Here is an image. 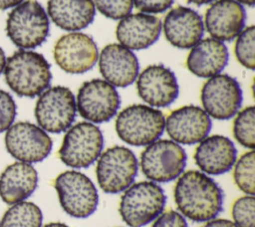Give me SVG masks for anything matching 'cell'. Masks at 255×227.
Masks as SVG:
<instances>
[{
  "mask_svg": "<svg viewBox=\"0 0 255 227\" xmlns=\"http://www.w3.org/2000/svg\"><path fill=\"white\" fill-rule=\"evenodd\" d=\"M49 18L37 0H26L14 7L6 20V33L21 49L42 45L49 35Z\"/></svg>",
  "mask_w": 255,
  "mask_h": 227,
  "instance_id": "277c9868",
  "label": "cell"
},
{
  "mask_svg": "<svg viewBox=\"0 0 255 227\" xmlns=\"http://www.w3.org/2000/svg\"><path fill=\"white\" fill-rule=\"evenodd\" d=\"M188 3H192V4H195V5H203V4H208V3H211L213 2L214 0H186Z\"/></svg>",
  "mask_w": 255,
  "mask_h": 227,
  "instance_id": "8d00e7d4",
  "label": "cell"
},
{
  "mask_svg": "<svg viewBox=\"0 0 255 227\" xmlns=\"http://www.w3.org/2000/svg\"><path fill=\"white\" fill-rule=\"evenodd\" d=\"M164 122V115L159 110L145 105H131L118 114L115 125L118 136L123 141L143 146L160 137Z\"/></svg>",
  "mask_w": 255,
  "mask_h": 227,
  "instance_id": "5b68a950",
  "label": "cell"
},
{
  "mask_svg": "<svg viewBox=\"0 0 255 227\" xmlns=\"http://www.w3.org/2000/svg\"><path fill=\"white\" fill-rule=\"evenodd\" d=\"M233 178L236 186L246 193L254 195L255 193V153L253 149L243 153L233 165Z\"/></svg>",
  "mask_w": 255,
  "mask_h": 227,
  "instance_id": "484cf974",
  "label": "cell"
},
{
  "mask_svg": "<svg viewBox=\"0 0 255 227\" xmlns=\"http://www.w3.org/2000/svg\"><path fill=\"white\" fill-rule=\"evenodd\" d=\"M138 162L128 147L115 145L106 149L97 159L96 176L101 189L117 194L129 187L137 174Z\"/></svg>",
  "mask_w": 255,
  "mask_h": 227,
  "instance_id": "ba28073f",
  "label": "cell"
},
{
  "mask_svg": "<svg viewBox=\"0 0 255 227\" xmlns=\"http://www.w3.org/2000/svg\"><path fill=\"white\" fill-rule=\"evenodd\" d=\"M38 173L31 163L16 161L0 175V197L8 205L24 201L36 189Z\"/></svg>",
  "mask_w": 255,
  "mask_h": 227,
  "instance_id": "7402d4cb",
  "label": "cell"
},
{
  "mask_svg": "<svg viewBox=\"0 0 255 227\" xmlns=\"http://www.w3.org/2000/svg\"><path fill=\"white\" fill-rule=\"evenodd\" d=\"M151 227H188V224L181 213L168 210L157 216Z\"/></svg>",
  "mask_w": 255,
  "mask_h": 227,
  "instance_id": "1f68e13d",
  "label": "cell"
},
{
  "mask_svg": "<svg viewBox=\"0 0 255 227\" xmlns=\"http://www.w3.org/2000/svg\"><path fill=\"white\" fill-rule=\"evenodd\" d=\"M47 11L53 23L66 31L87 28L96 15L92 0H48Z\"/></svg>",
  "mask_w": 255,
  "mask_h": 227,
  "instance_id": "cb8c5ba5",
  "label": "cell"
},
{
  "mask_svg": "<svg viewBox=\"0 0 255 227\" xmlns=\"http://www.w3.org/2000/svg\"><path fill=\"white\" fill-rule=\"evenodd\" d=\"M103 148L102 130L90 121H81L67 129L58 155L67 166L87 168L97 161Z\"/></svg>",
  "mask_w": 255,
  "mask_h": 227,
  "instance_id": "8992f818",
  "label": "cell"
},
{
  "mask_svg": "<svg viewBox=\"0 0 255 227\" xmlns=\"http://www.w3.org/2000/svg\"><path fill=\"white\" fill-rule=\"evenodd\" d=\"M43 214L33 202L21 201L8 208L0 222V227H41Z\"/></svg>",
  "mask_w": 255,
  "mask_h": 227,
  "instance_id": "d4e9b609",
  "label": "cell"
},
{
  "mask_svg": "<svg viewBox=\"0 0 255 227\" xmlns=\"http://www.w3.org/2000/svg\"><path fill=\"white\" fill-rule=\"evenodd\" d=\"M186 152L179 143L169 139H157L146 145L140 154V169L153 181L169 182L177 179L186 165Z\"/></svg>",
  "mask_w": 255,
  "mask_h": 227,
  "instance_id": "9c48e42d",
  "label": "cell"
},
{
  "mask_svg": "<svg viewBox=\"0 0 255 227\" xmlns=\"http://www.w3.org/2000/svg\"><path fill=\"white\" fill-rule=\"evenodd\" d=\"M173 197L180 213L194 222L214 219L223 208L222 189L208 174L199 170H188L180 174Z\"/></svg>",
  "mask_w": 255,
  "mask_h": 227,
  "instance_id": "6da1fadb",
  "label": "cell"
},
{
  "mask_svg": "<svg viewBox=\"0 0 255 227\" xmlns=\"http://www.w3.org/2000/svg\"><path fill=\"white\" fill-rule=\"evenodd\" d=\"M200 100L205 113L219 120L233 117L239 111L243 96L237 80L227 74L210 77L202 86Z\"/></svg>",
  "mask_w": 255,
  "mask_h": 227,
  "instance_id": "7c38bea8",
  "label": "cell"
},
{
  "mask_svg": "<svg viewBox=\"0 0 255 227\" xmlns=\"http://www.w3.org/2000/svg\"><path fill=\"white\" fill-rule=\"evenodd\" d=\"M162 26L166 40L179 49H189L196 45L204 32L201 16L183 6L171 9L164 17Z\"/></svg>",
  "mask_w": 255,
  "mask_h": 227,
  "instance_id": "d6986e66",
  "label": "cell"
},
{
  "mask_svg": "<svg viewBox=\"0 0 255 227\" xmlns=\"http://www.w3.org/2000/svg\"><path fill=\"white\" fill-rule=\"evenodd\" d=\"M43 227H69V226L62 222H51V223L44 225Z\"/></svg>",
  "mask_w": 255,
  "mask_h": 227,
  "instance_id": "74e56055",
  "label": "cell"
},
{
  "mask_svg": "<svg viewBox=\"0 0 255 227\" xmlns=\"http://www.w3.org/2000/svg\"><path fill=\"white\" fill-rule=\"evenodd\" d=\"M160 19L145 13L130 14L119 22L116 30L117 39L129 50H142L157 41L161 32Z\"/></svg>",
  "mask_w": 255,
  "mask_h": 227,
  "instance_id": "44dd1931",
  "label": "cell"
},
{
  "mask_svg": "<svg viewBox=\"0 0 255 227\" xmlns=\"http://www.w3.org/2000/svg\"><path fill=\"white\" fill-rule=\"evenodd\" d=\"M201 227H237V226L231 220L222 219V218H214L209 221H206V223Z\"/></svg>",
  "mask_w": 255,
  "mask_h": 227,
  "instance_id": "836d02e7",
  "label": "cell"
},
{
  "mask_svg": "<svg viewBox=\"0 0 255 227\" xmlns=\"http://www.w3.org/2000/svg\"><path fill=\"white\" fill-rule=\"evenodd\" d=\"M99 68L105 81L114 87L126 88L138 76L139 65L135 55L121 44H109L102 50Z\"/></svg>",
  "mask_w": 255,
  "mask_h": 227,
  "instance_id": "e0dca14e",
  "label": "cell"
},
{
  "mask_svg": "<svg viewBox=\"0 0 255 227\" xmlns=\"http://www.w3.org/2000/svg\"><path fill=\"white\" fill-rule=\"evenodd\" d=\"M97 9L106 17L119 20L129 15L132 0H95Z\"/></svg>",
  "mask_w": 255,
  "mask_h": 227,
  "instance_id": "f546056e",
  "label": "cell"
},
{
  "mask_svg": "<svg viewBox=\"0 0 255 227\" xmlns=\"http://www.w3.org/2000/svg\"><path fill=\"white\" fill-rule=\"evenodd\" d=\"M193 158L202 172L220 175L233 167L237 158V149L228 137L214 134L206 136L199 142Z\"/></svg>",
  "mask_w": 255,
  "mask_h": 227,
  "instance_id": "ffe728a7",
  "label": "cell"
},
{
  "mask_svg": "<svg viewBox=\"0 0 255 227\" xmlns=\"http://www.w3.org/2000/svg\"><path fill=\"white\" fill-rule=\"evenodd\" d=\"M5 63H6V57H5V53H4L3 49L0 47V75H1V74H2V72L4 71Z\"/></svg>",
  "mask_w": 255,
  "mask_h": 227,
  "instance_id": "d590c367",
  "label": "cell"
},
{
  "mask_svg": "<svg viewBox=\"0 0 255 227\" xmlns=\"http://www.w3.org/2000/svg\"><path fill=\"white\" fill-rule=\"evenodd\" d=\"M4 141L12 157L27 163L44 160L53 147V141L48 133L39 125L29 121L12 124L6 130Z\"/></svg>",
  "mask_w": 255,
  "mask_h": 227,
  "instance_id": "4fadbf2b",
  "label": "cell"
},
{
  "mask_svg": "<svg viewBox=\"0 0 255 227\" xmlns=\"http://www.w3.org/2000/svg\"><path fill=\"white\" fill-rule=\"evenodd\" d=\"M24 0H0V10H6L12 7H16Z\"/></svg>",
  "mask_w": 255,
  "mask_h": 227,
  "instance_id": "e575fe53",
  "label": "cell"
},
{
  "mask_svg": "<svg viewBox=\"0 0 255 227\" xmlns=\"http://www.w3.org/2000/svg\"><path fill=\"white\" fill-rule=\"evenodd\" d=\"M121 106L120 95L113 85L105 80L93 79L79 89L76 107L80 115L92 123L111 120Z\"/></svg>",
  "mask_w": 255,
  "mask_h": 227,
  "instance_id": "8fae6325",
  "label": "cell"
},
{
  "mask_svg": "<svg viewBox=\"0 0 255 227\" xmlns=\"http://www.w3.org/2000/svg\"><path fill=\"white\" fill-rule=\"evenodd\" d=\"M254 26H249L241 31L237 36L234 53L237 61L247 69L254 70V38H255Z\"/></svg>",
  "mask_w": 255,
  "mask_h": 227,
  "instance_id": "83f0119b",
  "label": "cell"
},
{
  "mask_svg": "<svg viewBox=\"0 0 255 227\" xmlns=\"http://www.w3.org/2000/svg\"><path fill=\"white\" fill-rule=\"evenodd\" d=\"M212 122L205 111L197 106H183L172 111L165 118L164 128L168 136L181 144L200 142L211 129Z\"/></svg>",
  "mask_w": 255,
  "mask_h": 227,
  "instance_id": "2e32d148",
  "label": "cell"
},
{
  "mask_svg": "<svg viewBox=\"0 0 255 227\" xmlns=\"http://www.w3.org/2000/svg\"><path fill=\"white\" fill-rule=\"evenodd\" d=\"M163 189L153 181H140L128 187L120 200L119 212L129 227H142L159 216L165 206Z\"/></svg>",
  "mask_w": 255,
  "mask_h": 227,
  "instance_id": "3957f363",
  "label": "cell"
},
{
  "mask_svg": "<svg viewBox=\"0 0 255 227\" xmlns=\"http://www.w3.org/2000/svg\"><path fill=\"white\" fill-rule=\"evenodd\" d=\"M136 90L144 103L155 108L171 105L179 94L174 73L161 64L150 65L137 76Z\"/></svg>",
  "mask_w": 255,
  "mask_h": 227,
  "instance_id": "9a60e30c",
  "label": "cell"
},
{
  "mask_svg": "<svg viewBox=\"0 0 255 227\" xmlns=\"http://www.w3.org/2000/svg\"><path fill=\"white\" fill-rule=\"evenodd\" d=\"M16 116V104L12 96L0 89V133L6 131Z\"/></svg>",
  "mask_w": 255,
  "mask_h": 227,
  "instance_id": "4dcf8cb0",
  "label": "cell"
},
{
  "mask_svg": "<svg viewBox=\"0 0 255 227\" xmlns=\"http://www.w3.org/2000/svg\"><path fill=\"white\" fill-rule=\"evenodd\" d=\"M56 64L66 73L83 74L97 63L98 47L93 38L85 33L72 32L58 39L53 50Z\"/></svg>",
  "mask_w": 255,
  "mask_h": 227,
  "instance_id": "5bb4252c",
  "label": "cell"
},
{
  "mask_svg": "<svg viewBox=\"0 0 255 227\" xmlns=\"http://www.w3.org/2000/svg\"><path fill=\"white\" fill-rule=\"evenodd\" d=\"M77 113L72 91L63 86L45 90L35 105V117L41 128L52 133L66 131L74 122Z\"/></svg>",
  "mask_w": 255,
  "mask_h": 227,
  "instance_id": "30bf717a",
  "label": "cell"
},
{
  "mask_svg": "<svg viewBox=\"0 0 255 227\" xmlns=\"http://www.w3.org/2000/svg\"><path fill=\"white\" fill-rule=\"evenodd\" d=\"M4 77L16 95L35 98L49 88L52 73L50 64L42 54L19 50L6 60Z\"/></svg>",
  "mask_w": 255,
  "mask_h": 227,
  "instance_id": "7a4b0ae2",
  "label": "cell"
},
{
  "mask_svg": "<svg viewBox=\"0 0 255 227\" xmlns=\"http://www.w3.org/2000/svg\"><path fill=\"white\" fill-rule=\"evenodd\" d=\"M231 214L237 227H255V198L244 195L237 198L232 205Z\"/></svg>",
  "mask_w": 255,
  "mask_h": 227,
  "instance_id": "f1b7e54d",
  "label": "cell"
},
{
  "mask_svg": "<svg viewBox=\"0 0 255 227\" xmlns=\"http://www.w3.org/2000/svg\"><path fill=\"white\" fill-rule=\"evenodd\" d=\"M174 0H132V4L142 13H161L167 10Z\"/></svg>",
  "mask_w": 255,
  "mask_h": 227,
  "instance_id": "d6a6232c",
  "label": "cell"
},
{
  "mask_svg": "<svg viewBox=\"0 0 255 227\" xmlns=\"http://www.w3.org/2000/svg\"><path fill=\"white\" fill-rule=\"evenodd\" d=\"M238 3H242L245 5H248L250 7H253L255 4V0H236Z\"/></svg>",
  "mask_w": 255,
  "mask_h": 227,
  "instance_id": "f35d334b",
  "label": "cell"
},
{
  "mask_svg": "<svg viewBox=\"0 0 255 227\" xmlns=\"http://www.w3.org/2000/svg\"><path fill=\"white\" fill-rule=\"evenodd\" d=\"M228 57V49L223 42L207 38L192 47L186 59V67L197 77L210 78L223 71Z\"/></svg>",
  "mask_w": 255,
  "mask_h": 227,
  "instance_id": "603a6c76",
  "label": "cell"
},
{
  "mask_svg": "<svg viewBox=\"0 0 255 227\" xmlns=\"http://www.w3.org/2000/svg\"><path fill=\"white\" fill-rule=\"evenodd\" d=\"M54 187L62 209L74 218H87L98 207V190L86 174L77 170L60 173L54 180Z\"/></svg>",
  "mask_w": 255,
  "mask_h": 227,
  "instance_id": "52a82bcc",
  "label": "cell"
},
{
  "mask_svg": "<svg viewBox=\"0 0 255 227\" xmlns=\"http://www.w3.org/2000/svg\"><path fill=\"white\" fill-rule=\"evenodd\" d=\"M246 13L235 0H217L205 12V28L213 39L231 41L244 28Z\"/></svg>",
  "mask_w": 255,
  "mask_h": 227,
  "instance_id": "ac0fdd59",
  "label": "cell"
},
{
  "mask_svg": "<svg viewBox=\"0 0 255 227\" xmlns=\"http://www.w3.org/2000/svg\"><path fill=\"white\" fill-rule=\"evenodd\" d=\"M233 135L244 147H255V109L247 107L239 112L233 121Z\"/></svg>",
  "mask_w": 255,
  "mask_h": 227,
  "instance_id": "4316f807",
  "label": "cell"
}]
</instances>
